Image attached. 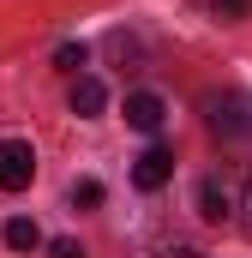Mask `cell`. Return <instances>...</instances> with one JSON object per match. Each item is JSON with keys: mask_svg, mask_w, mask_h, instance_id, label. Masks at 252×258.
<instances>
[{"mask_svg": "<svg viewBox=\"0 0 252 258\" xmlns=\"http://www.w3.org/2000/svg\"><path fill=\"white\" fill-rule=\"evenodd\" d=\"M36 180V150L24 138H0V192H24Z\"/></svg>", "mask_w": 252, "mask_h": 258, "instance_id": "obj_1", "label": "cell"}, {"mask_svg": "<svg viewBox=\"0 0 252 258\" xmlns=\"http://www.w3.org/2000/svg\"><path fill=\"white\" fill-rule=\"evenodd\" d=\"M174 180V150L168 144H144L138 156H132V186L138 192H156V186H168Z\"/></svg>", "mask_w": 252, "mask_h": 258, "instance_id": "obj_2", "label": "cell"}, {"mask_svg": "<svg viewBox=\"0 0 252 258\" xmlns=\"http://www.w3.org/2000/svg\"><path fill=\"white\" fill-rule=\"evenodd\" d=\"M162 120H168V108H162V96H156V90H132V96H126V126L156 132Z\"/></svg>", "mask_w": 252, "mask_h": 258, "instance_id": "obj_3", "label": "cell"}, {"mask_svg": "<svg viewBox=\"0 0 252 258\" xmlns=\"http://www.w3.org/2000/svg\"><path fill=\"white\" fill-rule=\"evenodd\" d=\"M198 210H204V222H228V216H240V204L228 198V186H222L216 174L198 186Z\"/></svg>", "mask_w": 252, "mask_h": 258, "instance_id": "obj_4", "label": "cell"}, {"mask_svg": "<svg viewBox=\"0 0 252 258\" xmlns=\"http://www.w3.org/2000/svg\"><path fill=\"white\" fill-rule=\"evenodd\" d=\"M102 108H108V90H102V78H78V84H72V114H78V120H96Z\"/></svg>", "mask_w": 252, "mask_h": 258, "instance_id": "obj_5", "label": "cell"}, {"mask_svg": "<svg viewBox=\"0 0 252 258\" xmlns=\"http://www.w3.org/2000/svg\"><path fill=\"white\" fill-rule=\"evenodd\" d=\"M6 246H12V252H36V246H42V228H36L30 216H12V222H6Z\"/></svg>", "mask_w": 252, "mask_h": 258, "instance_id": "obj_6", "label": "cell"}, {"mask_svg": "<svg viewBox=\"0 0 252 258\" xmlns=\"http://www.w3.org/2000/svg\"><path fill=\"white\" fill-rule=\"evenodd\" d=\"M210 120H216V126H222V132H252V114H246V102H240V96H228V114L216 108Z\"/></svg>", "mask_w": 252, "mask_h": 258, "instance_id": "obj_7", "label": "cell"}, {"mask_svg": "<svg viewBox=\"0 0 252 258\" xmlns=\"http://www.w3.org/2000/svg\"><path fill=\"white\" fill-rule=\"evenodd\" d=\"M54 66H60V72H78V66H84V42H60V48H54Z\"/></svg>", "mask_w": 252, "mask_h": 258, "instance_id": "obj_8", "label": "cell"}, {"mask_svg": "<svg viewBox=\"0 0 252 258\" xmlns=\"http://www.w3.org/2000/svg\"><path fill=\"white\" fill-rule=\"evenodd\" d=\"M72 204L96 210V204H102V180H78V186H72Z\"/></svg>", "mask_w": 252, "mask_h": 258, "instance_id": "obj_9", "label": "cell"}, {"mask_svg": "<svg viewBox=\"0 0 252 258\" xmlns=\"http://www.w3.org/2000/svg\"><path fill=\"white\" fill-rule=\"evenodd\" d=\"M210 6H216V18H228V24H234V18H246V12H252V0H210Z\"/></svg>", "mask_w": 252, "mask_h": 258, "instance_id": "obj_10", "label": "cell"}, {"mask_svg": "<svg viewBox=\"0 0 252 258\" xmlns=\"http://www.w3.org/2000/svg\"><path fill=\"white\" fill-rule=\"evenodd\" d=\"M240 228H246V240H252V180H246V192H240Z\"/></svg>", "mask_w": 252, "mask_h": 258, "instance_id": "obj_11", "label": "cell"}, {"mask_svg": "<svg viewBox=\"0 0 252 258\" xmlns=\"http://www.w3.org/2000/svg\"><path fill=\"white\" fill-rule=\"evenodd\" d=\"M48 252H54V258H84V246H78V240H54Z\"/></svg>", "mask_w": 252, "mask_h": 258, "instance_id": "obj_12", "label": "cell"}, {"mask_svg": "<svg viewBox=\"0 0 252 258\" xmlns=\"http://www.w3.org/2000/svg\"><path fill=\"white\" fill-rule=\"evenodd\" d=\"M162 258H204V252H192V246H168Z\"/></svg>", "mask_w": 252, "mask_h": 258, "instance_id": "obj_13", "label": "cell"}]
</instances>
